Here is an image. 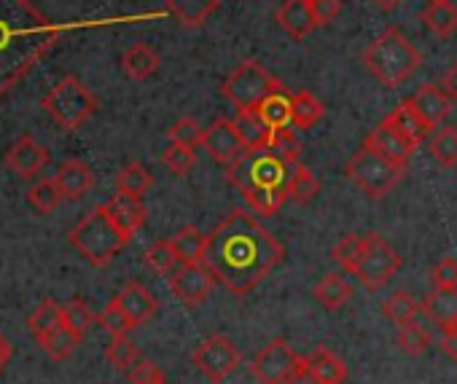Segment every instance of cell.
Wrapping results in <instances>:
<instances>
[{
  "label": "cell",
  "mask_w": 457,
  "mask_h": 384,
  "mask_svg": "<svg viewBox=\"0 0 457 384\" xmlns=\"http://www.w3.org/2000/svg\"><path fill=\"white\" fill-rule=\"evenodd\" d=\"M286 258V248L248 210H235L207 237L204 264L235 296H248Z\"/></svg>",
  "instance_id": "1"
},
{
  "label": "cell",
  "mask_w": 457,
  "mask_h": 384,
  "mask_svg": "<svg viewBox=\"0 0 457 384\" xmlns=\"http://www.w3.org/2000/svg\"><path fill=\"white\" fill-rule=\"evenodd\" d=\"M60 36L62 30L30 0H0V97L25 81Z\"/></svg>",
  "instance_id": "2"
},
{
  "label": "cell",
  "mask_w": 457,
  "mask_h": 384,
  "mask_svg": "<svg viewBox=\"0 0 457 384\" xmlns=\"http://www.w3.org/2000/svg\"><path fill=\"white\" fill-rule=\"evenodd\" d=\"M363 65L382 86L395 89L422 65V54L398 28H387L363 52Z\"/></svg>",
  "instance_id": "3"
},
{
  "label": "cell",
  "mask_w": 457,
  "mask_h": 384,
  "mask_svg": "<svg viewBox=\"0 0 457 384\" xmlns=\"http://www.w3.org/2000/svg\"><path fill=\"white\" fill-rule=\"evenodd\" d=\"M68 242L97 269L108 266L124 248H127V237L121 234V229L113 224V218L108 216L105 205H97L95 210H89L68 234Z\"/></svg>",
  "instance_id": "4"
},
{
  "label": "cell",
  "mask_w": 457,
  "mask_h": 384,
  "mask_svg": "<svg viewBox=\"0 0 457 384\" xmlns=\"http://www.w3.org/2000/svg\"><path fill=\"white\" fill-rule=\"evenodd\" d=\"M41 108L57 121V127H62L65 132H76L84 121L95 116L100 102L81 78L65 76L41 97Z\"/></svg>",
  "instance_id": "5"
},
{
  "label": "cell",
  "mask_w": 457,
  "mask_h": 384,
  "mask_svg": "<svg viewBox=\"0 0 457 384\" xmlns=\"http://www.w3.org/2000/svg\"><path fill=\"white\" fill-rule=\"evenodd\" d=\"M296 167L299 164L278 156L272 148H256V151H248L232 167H226V177L235 188H240L243 194L251 188H262V185H286L288 188Z\"/></svg>",
  "instance_id": "6"
},
{
  "label": "cell",
  "mask_w": 457,
  "mask_h": 384,
  "mask_svg": "<svg viewBox=\"0 0 457 384\" xmlns=\"http://www.w3.org/2000/svg\"><path fill=\"white\" fill-rule=\"evenodd\" d=\"M347 177L363 191L369 200H382L403 180L406 164H395L374 148L363 145L345 167Z\"/></svg>",
  "instance_id": "7"
},
{
  "label": "cell",
  "mask_w": 457,
  "mask_h": 384,
  "mask_svg": "<svg viewBox=\"0 0 457 384\" xmlns=\"http://www.w3.org/2000/svg\"><path fill=\"white\" fill-rule=\"evenodd\" d=\"M280 86L283 84L262 62L245 60L226 76L220 92L237 110H245V108H259V102Z\"/></svg>",
  "instance_id": "8"
},
{
  "label": "cell",
  "mask_w": 457,
  "mask_h": 384,
  "mask_svg": "<svg viewBox=\"0 0 457 384\" xmlns=\"http://www.w3.org/2000/svg\"><path fill=\"white\" fill-rule=\"evenodd\" d=\"M398 269H401V256L379 234L363 237V253H361V261L353 274L361 280V285L369 293L382 290L395 277Z\"/></svg>",
  "instance_id": "9"
},
{
  "label": "cell",
  "mask_w": 457,
  "mask_h": 384,
  "mask_svg": "<svg viewBox=\"0 0 457 384\" xmlns=\"http://www.w3.org/2000/svg\"><path fill=\"white\" fill-rule=\"evenodd\" d=\"M191 360H194V365L207 376V381L220 384L223 379H228V376H232V373L240 368L243 355H240V349L235 347V341L228 339V336L212 333V336H207V339L194 349Z\"/></svg>",
  "instance_id": "10"
},
{
  "label": "cell",
  "mask_w": 457,
  "mask_h": 384,
  "mask_svg": "<svg viewBox=\"0 0 457 384\" xmlns=\"http://www.w3.org/2000/svg\"><path fill=\"white\" fill-rule=\"evenodd\" d=\"M299 368H304V357L296 355V349L288 341H283V339L270 341L251 360V373L262 384H286Z\"/></svg>",
  "instance_id": "11"
},
{
  "label": "cell",
  "mask_w": 457,
  "mask_h": 384,
  "mask_svg": "<svg viewBox=\"0 0 457 384\" xmlns=\"http://www.w3.org/2000/svg\"><path fill=\"white\" fill-rule=\"evenodd\" d=\"M215 282L218 280L207 264H178V269L172 274H167V285H170L172 296L188 306L204 304Z\"/></svg>",
  "instance_id": "12"
},
{
  "label": "cell",
  "mask_w": 457,
  "mask_h": 384,
  "mask_svg": "<svg viewBox=\"0 0 457 384\" xmlns=\"http://www.w3.org/2000/svg\"><path fill=\"white\" fill-rule=\"evenodd\" d=\"M202 148L210 153L212 161L223 164V167H232L235 161H240L248 148L245 143L240 140L237 135V127L232 118H218L212 121L207 129H204V140H202Z\"/></svg>",
  "instance_id": "13"
},
{
  "label": "cell",
  "mask_w": 457,
  "mask_h": 384,
  "mask_svg": "<svg viewBox=\"0 0 457 384\" xmlns=\"http://www.w3.org/2000/svg\"><path fill=\"white\" fill-rule=\"evenodd\" d=\"M46 164H49V148L38 143L33 135H22L6 151V167L22 180H33L36 175L44 172Z\"/></svg>",
  "instance_id": "14"
},
{
  "label": "cell",
  "mask_w": 457,
  "mask_h": 384,
  "mask_svg": "<svg viewBox=\"0 0 457 384\" xmlns=\"http://www.w3.org/2000/svg\"><path fill=\"white\" fill-rule=\"evenodd\" d=\"M54 180H57V185H60V191H62V200L76 202V200L87 197L89 191H92V185H95V172H92V167H89L87 161H81V159H68V161L57 169Z\"/></svg>",
  "instance_id": "15"
},
{
  "label": "cell",
  "mask_w": 457,
  "mask_h": 384,
  "mask_svg": "<svg viewBox=\"0 0 457 384\" xmlns=\"http://www.w3.org/2000/svg\"><path fill=\"white\" fill-rule=\"evenodd\" d=\"M116 304L127 312V317L132 320L135 328L143 325V323H148V320L159 312L156 296H154L145 285H140V282H127V285L119 290Z\"/></svg>",
  "instance_id": "16"
},
{
  "label": "cell",
  "mask_w": 457,
  "mask_h": 384,
  "mask_svg": "<svg viewBox=\"0 0 457 384\" xmlns=\"http://www.w3.org/2000/svg\"><path fill=\"white\" fill-rule=\"evenodd\" d=\"M105 208H108V216L113 218V224L121 229V234L127 240H132L143 229V224H145V205L137 197L116 194V197H111L105 202Z\"/></svg>",
  "instance_id": "17"
},
{
  "label": "cell",
  "mask_w": 457,
  "mask_h": 384,
  "mask_svg": "<svg viewBox=\"0 0 457 384\" xmlns=\"http://www.w3.org/2000/svg\"><path fill=\"white\" fill-rule=\"evenodd\" d=\"M278 25H280L294 41H304V38L318 28L310 0H286V4L278 9Z\"/></svg>",
  "instance_id": "18"
},
{
  "label": "cell",
  "mask_w": 457,
  "mask_h": 384,
  "mask_svg": "<svg viewBox=\"0 0 457 384\" xmlns=\"http://www.w3.org/2000/svg\"><path fill=\"white\" fill-rule=\"evenodd\" d=\"M409 105H411V108L422 116V121L433 129V127H438V124L449 116L452 100L444 94V89H441V86L425 84V86H420V89L411 94Z\"/></svg>",
  "instance_id": "19"
},
{
  "label": "cell",
  "mask_w": 457,
  "mask_h": 384,
  "mask_svg": "<svg viewBox=\"0 0 457 384\" xmlns=\"http://www.w3.org/2000/svg\"><path fill=\"white\" fill-rule=\"evenodd\" d=\"M366 145H369V148H374L377 153L387 156V159H390V161H395V164H406V161L411 159L414 148H417V145H411L403 135H398L393 127H387L385 121H382L377 129H371V132H369Z\"/></svg>",
  "instance_id": "20"
},
{
  "label": "cell",
  "mask_w": 457,
  "mask_h": 384,
  "mask_svg": "<svg viewBox=\"0 0 457 384\" xmlns=\"http://www.w3.org/2000/svg\"><path fill=\"white\" fill-rule=\"evenodd\" d=\"M256 110L262 113V118L267 121L270 129H286L294 124V92L280 86L272 94H267Z\"/></svg>",
  "instance_id": "21"
},
{
  "label": "cell",
  "mask_w": 457,
  "mask_h": 384,
  "mask_svg": "<svg viewBox=\"0 0 457 384\" xmlns=\"http://www.w3.org/2000/svg\"><path fill=\"white\" fill-rule=\"evenodd\" d=\"M307 371L320 381V384H345L347 379V365L342 357H337L331 349L318 347L310 357H304Z\"/></svg>",
  "instance_id": "22"
},
{
  "label": "cell",
  "mask_w": 457,
  "mask_h": 384,
  "mask_svg": "<svg viewBox=\"0 0 457 384\" xmlns=\"http://www.w3.org/2000/svg\"><path fill=\"white\" fill-rule=\"evenodd\" d=\"M232 121H235L237 135H240V140L245 143L248 151H256V148H267L270 145L272 129L267 127V121L262 118V113L256 108L237 110V116Z\"/></svg>",
  "instance_id": "23"
},
{
  "label": "cell",
  "mask_w": 457,
  "mask_h": 384,
  "mask_svg": "<svg viewBox=\"0 0 457 384\" xmlns=\"http://www.w3.org/2000/svg\"><path fill=\"white\" fill-rule=\"evenodd\" d=\"M315 298L326 312H339L342 306H347V301L353 298V285L339 274V272H328L318 280L315 285Z\"/></svg>",
  "instance_id": "24"
},
{
  "label": "cell",
  "mask_w": 457,
  "mask_h": 384,
  "mask_svg": "<svg viewBox=\"0 0 457 384\" xmlns=\"http://www.w3.org/2000/svg\"><path fill=\"white\" fill-rule=\"evenodd\" d=\"M385 124L393 127L398 135H403L411 145H420V143L428 137V132H430V127H428V124L422 121V116L409 105V100L401 102V105L385 118Z\"/></svg>",
  "instance_id": "25"
},
{
  "label": "cell",
  "mask_w": 457,
  "mask_h": 384,
  "mask_svg": "<svg viewBox=\"0 0 457 384\" xmlns=\"http://www.w3.org/2000/svg\"><path fill=\"white\" fill-rule=\"evenodd\" d=\"M422 312L444 331L449 323L457 320V288H436L425 296Z\"/></svg>",
  "instance_id": "26"
},
{
  "label": "cell",
  "mask_w": 457,
  "mask_h": 384,
  "mask_svg": "<svg viewBox=\"0 0 457 384\" xmlns=\"http://www.w3.org/2000/svg\"><path fill=\"white\" fill-rule=\"evenodd\" d=\"M121 68L132 81H145L159 70V54L148 44H132L121 54Z\"/></svg>",
  "instance_id": "27"
},
{
  "label": "cell",
  "mask_w": 457,
  "mask_h": 384,
  "mask_svg": "<svg viewBox=\"0 0 457 384\" xmlns=\"http://www.w3.org/2000/svg\"><path fill=\"white\" fill-rule=\"evenodd\" d=\"M420 20L438 38H452L457 33V9L449 0H430L428 9L420 14Z\"/></svg>",
  "instance_id": "28"
},
{
  "label": "cell",
  "mask_w": 457,
  "mask_h": 384,
  "mask_svg": "<svg viewBox=\"0 0 457 384\" xmlns=\"http://www.w3.org/2000/svg\"><path fill=\"white\" fill-rule=\"evenodd\" d=\"M218 9V0H167V12L183 28H202Z\"/></svg>",
  "instance_id": "29"
},
{
  "label": "cell",
  "mask_w": 457,
  "mask_h": 384,
  "mask_svg": "<svg viewBox=\"0 0 457 384\" xmlns=\"http://www.w3.org/2000/svg\"><path fill=\"white\" fill-rule=\"evenodd\" d=\"M175 256L180 264H204L207 256V237L196 226H183L172 240Z\"/></svg>",
  "instance_id": "30"
},
{
  "label": "cell",
  "mask_w": 457,
  "mask_h": 384,
  "mask_svg": "<svg viewBox=\"0 0 457 384\" xmlns=\"http://www.w3.org/2000/svg\"><path fill=\"white\" fill-rule=\"evenodd\" d=\"M288 200V188L286 185H262L245 191V202L253 208L256 216H275Z\"/></svg>",
  "instance_id": "31"
},
{
  "label": "cell",
  "mask_w": 457,
  "mask_h": 384,
  "mask_svg": "<svg viewBox=\"0 0 457 384\" xmlns=\"http://www.w3.org/2000/svg\"><path fill=\"white\" fill-rule=\"evenodd\" d=\"M154 185V177L151 172L140 164V161H129L127 167H121V172L116 175V191L119 194H127V197H137L143 200L145 191Z\"/></svg>",
  "instance_id": "32"
},
{
  "label": "cell",
  "mask_w": 457,
  "mask_h": 384,
  "mask_svg": "<svg viewBox=\"0 0 457 384\" xmlns=\"http://www.w3.org/2000/svg\"><path fill=\"white\" fill-rule=\"evenodd\" d=\"M60 202H62V191L54 177H44L36 185H30V191H28V205L38 216H52L60 208Z\"/></svg>",
  "instance_id": "33"
},
{
  "label": "cell",
  "mask_w": 457,
  "mask_h": 384,
  "mask_svg": "<svg viewBox=\"0 0 457 384\" xmlns=\"http://www.w3.org/2000/svg\"><path fill=\"white\" fill-rule=\"evenodd\" d=\"M420 309H422V304L414 301L411 293H406V290H395V293L382 304V315H385L390 323H395L398 328L414 323V317H417Z\"/></svg>",
  "instance_id": "34"
},
{
  "label": "cell",
  "mask_w": 457,
  "mask_h": 384,
  "mask_svg": "<svg viewBox=\"0 0 457 384\" xmlns=\"http://www.w3.org/2000/svg\"><path fill=\"white\" fill-rule=\"evenodd\" d=\"M143 261H145V266H148L154 274H159V277L172 274V272L178 269V264H180L170 240H159V242L148 245L145 253H143Z\"/></svg>",
  "instance_id": "35"
},
{
  "label": "cell",
  "mask_w": 457,
  "mask_h": 384,
  "mask_svg": "<svg viewBox=\"0 0 457 384\" xmlns=\"http://www.w3.org/2000/svg\"><path fill=\"white\" fill-rule=\"evenodd\" d=\"M38 344L46 349V355H49L52 360L62 363V360H68V357L76 352V347L81 344V339H79L73 331H68L65 325H60V328H54L52 333L41 336V339H38Z\"/></svg>",
  "instance_id": "36"
},
{
  "label": "cell",
  "mask_w": 457,
  "mask_h": 384,
  "mask_svg": "<svg viewBox=\"0 0 457 384\" xmlns=\"http://www.w3.org/2000/svg\"><path fill=\"white\" fill-rule=\"evenodd\" d=\"M326 108L312 92H294V127L310 129L323 118Z\"/></svg>",
  "instance_id": "37"
},
{
  "label": "cell",
  "mask_w": 457,
  "mask_h": 384,
  "mask_svg": "<svg viewBox=\"0 0 457 384\" xmlns=\"http://www.w3.org/2000/svg\"><path fill=\"white\" fill-rule=\"evenodd\" d=\"M60 325H62V304H57V301H52V298H44V301L38 304V309H36V312L30 315V320H28V328H30V333H33L36 339L52 333V331L60 328Z\"/></svg>",
  "instance_id": "38"
},
{
  "label": "cell",
  "mask_w": 457,
  "mask_h": 384,
  "mask_svg": "<svg viewBox=\"0 0 457 384\" xmlns=\"http://www.w3.org/2000/svg\"><path fill=\"white\" fill-rule=\"evenodd\" d=\"M318 194H320L318 177L312 175V169L299 164L294 177H291V183H288V200H294L296 205H310Z\"/></svg>",
  "instance_id": "39"
},
{
  "label": "cell",
  "mask_w": 457,
  "mask_h": 384,
  "mask_svg": "<svg viewBox=\"0 0 457 384\" xmlns=\"http://www.w3.org/2000/svg\"><path fill=\"white\" fill-rule=\"evenodd\" d=\"M95 320H97V317H95V312L89 309V304H87L84 298H73V301L62 304V325H65L68 331H73L79 339L87 336V331L92 328Z\"/></svg>",
  "instance_id": "40"
},
{
  "label": "cell",
  "mask_w": 457,
  "mask_h": 384,
  "mask_svg": "<svg viewBox=\"0 0 457 384\" xmlns=\"http://www.w3.org/2000/svg\"><path fill=\"white\" fill-rule=\"evenodd\" d=\"M105 360L116 371H129L140 360V349L127 339V336H113L111 344L105 347Z\"/></svg>",
  "instance_id": "41"
},
{
  "label": "cell",
  "mask_w": 457,
  "mask_h": 384,
  "mask_svg": "<svg viewBox=\"0 0 457 384\" xmlns=\"http://www.w3.org/2000/svg\"><path fill=\"white\" fill-rule=\"evenodd\" d=\"M430 156H433L441 167H446V169L457 167V129H452V127L441 129V132L430 140Z\"/></svg>",
  "instance_id": "42"
},
{
  "label": "cell",
  "mask_w": 457,
  "mask_h": 384,
  "mask_svg": "<svg viewBox=\"0 0 457 384\" xmlns=\"http://www.w3.org/2000/svg\"><path fill=\"white\" fill-rule=\"evenodd\" d=\"M361 253H363V237L358 234H347L342 237L334 248H331V258L345 269V272H355L358 261H361Z\"/></svg>",
  "instance_id": "43"
},
{
  "label": "cell",
  "mask_w": 457,
  "mask_h": 384,
  "mask_svg": "<svg viewBox=\"0 0 457 384\" xmlns=\"http://www.w3.org/2000/svg\"><path fill=\"white\" fill-rule=\"evenodd\" d=\"M395 341H398V347L406 355H422L430 347V333L420 323H409V325L398 328V339Z\"/></svg>",
  "instance_id": "44"
},
{
  "label": "cell",
  "mask_w": 457,
  "mask_h": 384,
  "mask_svg": "<svg viewBox=\"0 0 457 384\" xmlns=\"http://www.w3.org/2000/svg\"><path fill=\"white\" fill-rule=\"evenodd\" d=\"M97 323L103 325V331H108L111 333V339L113 336H127L135 325H132V320L127 317V312L116 304V298L97 315Z\"/></svg>",
  "instance_id": "45"
},
{
  "label": "cell",
  "mask_w": 457,
  "mask_h": 384,
  "mask_svg": "<svg viewBox=\"0 0 457 384\" xmlns=\"http://www.w3.org/2000/svg\"><path fill=\"white\" fill-rule=\"evenodd\" d=\"M167 137H170V143H178L186 148H199L204 140V129L194 118H180L167 129Z\"/></svg>",
  "instance_id": "46"
},
{
  "label": "cell",
  "mask_w": 457,
  "mask_h": 384,
  "mask_svg": "<svg viewBox=\"0 0 457 384\" xmlns=\"http://www.w3.org/2000/svg\"><path fill=\"white\" fill-rule=\"evenodd\" d=\"M267 148H272L278 156H283V159L299 164L302 143H299V137L291 132V127H286V129H272V137H270V145H267Z\"/></svg>",
  "instance_id": "47"
},
{
  "label": "cell",
  "mask_w": 457,
  "mask_h": 384,
  "mask_svg": "<svg viewBox=\"0 0 457 384\" xmlns=\"http://www.w3.org/2000/svg\"><path fill=\"white\" fill-rule=\"evenodd\" d=\"M162 164L175 172V175H186L194 164H196V153L194 148H186V145H178V143H170L162 153Z\"/></svg>",
  "instance_id": "48"
},
{
  "label": "cell",
  "mask_w": 457,
  "mask_h": 384,
  "mask_svg": "<svg viewBox=\"0 0 457 384\" xmlns=\"http://www.w3.org/2000/svg\"><path fill=\"white\" fill-rule=\"evenodd\" d=\"M127 373L132 384H164V371L154 360H137Z\"/></svg>",
  "instance_id": "49"
},
{
  "label": "cell",
  "mask_w": 457,
  "mask_h": 384,
  "mask_svg": "<svg viewBox=\"0 0 457 384\" xmlns=\"http://www.w3.org/2000/svg\"><path fill=\"white\" fill-rule=\"evenodd\" d=\"M310 6H312V14H315L318 28L331 25L342 14V4H339V0H310Z\"/></svg>",
  "instance_id": "50"
},
{
  "label": "cell",
  "mask_w": 457,
  "mask_h": 384,
  "mask_svg": "<svg viewBox=\"0 0 457 384\" xmlns=\"http://www.w3.org/2000/svg\"><path fill=\"white\" fill-rule=\"evenodd\" d=\"M433 285L436 288H457V261L441 258L433 269Z\"/></svg>",
  "instance_id": "51"
},
{
  "label": "cell",
  "mask_w": 457,
  "mask_h": 384,
  "mask_svg": "<svg viewBox=\"0 0 457 384\" xmlns=\"http://www.w3.org/2000/svg\"><path fill=\"white\" fill-rule=\"evenodd\" d=\"M441 89H444V94L452 100V102H457V62L441 76V84H438Z\"/></svg>",
  "instance_id": "52"
},
{
  "label": "cell",
  "mask_w": 457,
  "mask_h": 384,
  "mask_svg": "<svg viewBox=\"0 0 457 384\" xmlns=\"http://www.w3.org/2000/svg\"><path fill=\"white\" fill-rule=\"evenodd\" d=\"M12 355H14V347H12V341H9L4 333H0V371H4V368L9 365Z\"/></svg>",
  "instance_id": "53"
},
{
  "label": "cell",
  "mask_w": 457,
  "mask_h": 384,
  "mask_svg": "<svg viewBox=\"0 0 457 384\" xmlns=\"http://www.w3.org/2000/svg\"><path fill=\"white\" fill-rule=\"evenodd\" d=\"M286 384H320V381H318V379L307 371V365H304V368H299V371H296Z\"/></svg>",
  "instance_id": "54"
},
{
  "label": "cell",
  "mask_w": 457,
  "mask_h": 384,
  "mask_svg": "<svg viewBox=\"0 0 457 384\" xmlns=\"http://www.w3.org/2000/svg\"><path fill=\"white\" fill-rule=\"evenodd\" d=\"M374 6L382 12H395L401 6V0H374Z\"/></svg>",
  "instance_id": "55"
},
{
  "label": "cell",
  "mask_w": 457,
  "mask_h": 384,
  "mask_svg": "<svg viewBox=\"0 0 457 384\" xmlns=\"http://www.w3.org/2000/svg\"><path fill=\"white\" fill-rule=\"evenodd\" d=\"M441 347H444V352L457 363V341H452V339H446V336H444V344H441Z\"/></svg>",
  "instance_id": "56"
},
{
  "label": "cell",
  "mask_w": 457,
  "mask_h": 384,
  "mask_svg": "<svg viewBox=\"0 0 457 384\" xmlns=\"http://www.w3.org/2000/svg\"><path fill=\"white\" fill-rule=\"evenodd\" d=\"M444 336H446V339H452V341H457V320H454V323H449V325L444 328Z\"/></svg>",
  "instance_id": "57"
},
{
  "label": "cell",
  "mask_w": 457,
  "mask_h": 384,
  "mask_svg": "<svg viewBox=\"0 0 457 384\" xmlns=\"http://www.w3.org/2000/svg\"><path fill=\"white\" fill-rule=\"evenodd\" d=\"M164 384H167V381H164Z\"/></svg>",
  "instance_id": "58"
}]
</instances>
